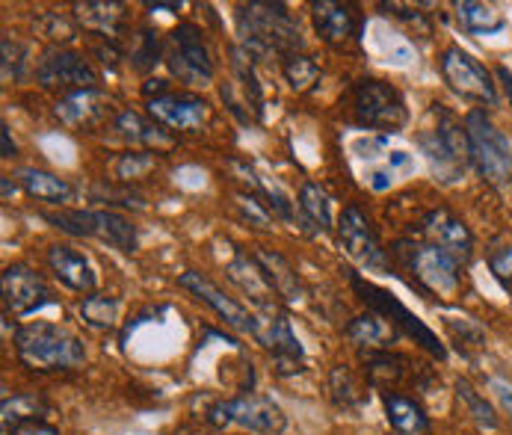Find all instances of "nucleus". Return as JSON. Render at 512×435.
Listing matches in <instances>:
<instances>
[{"label": "nucleus", "mask_w": 512, "mask_h": 435, "mask_svg": "<svg viewBox=\"0 0 512 435\" xmlns=\"http://www.w3.org/2000/svg\"><path fill=\"white\" fill-rule=\"evenodd\" d=\"M456 400H459V406H462V412L480 427V430H489V433H495L498 427H501V418H498V412H495V406L468 382V379H456Z\"/></svg>", "instance_id": "35"}, {"label": "nucleus", "mask_w": 512, "mask_h": 435, "mask_svg": "<svg viewBox=\"0 0 512 435\" xmlns=\"http://www.w3.org/2000/svg\"><path fill=\"white\" fill-rule=\"evenodd\" d=\"M439 72L447 83V89L456 92L459 98L483 104V107L498 104V83H495L492 72L474 54H468L462 45H447L441 51Z\"/></svg>", "instance_id": "11"}, {"label": "nucleus", "mask_w": 512, "mask_h": 435, "mask_svg": "<svg viewBox=\"0 0 512 435\" xmlns=\"http://www.w3.org/2000/svg\"><path fill=\"white\" fill-rule=\"evenodd\" d=\"M237 36L240 48L252 63L261 60H285L302 54L299 24L285 3H243L237 6Z\"/></svg>", "instance_id": "1"}, {"label": "nucleus", "mask_w": 512, "mask_h": 435, "mask_svg": "<svg viewBox=\"0 0 512 435\" xmlns=\"http://www.w3.org/2000/svg\"><path fill=\"white\" fill-rule=\"evenodd\" d=\"M296 214L299 225H305L311 234H329L332 225V199L317 181H305L296 196Z\"/></svg>", "instance_id": "27"}, {"label": "nucleus", "mask_w": 512, "mask_h": 435, "mask_svg": "<svg viewBox=\"0 0 512 435\" xmlns=\"http://www.w3.org/2000/svg\"><path fill=\"white\" fill-rule=\"evenodd\" d=\"M178 288L193 293L199 302H205L228 329L243 332V335H252V329H255V311L243 308L234 296H228L225 290L217 288L208 276H202L196 270H187V273L178 276Z\"/></svg>", "instance_id": "18"}, {"label": "nucleus", "mask_w": 512, "mask_h": 435, "mask_svg": "<svg viewBox=\"0 0 512 435\" xmlns=\"http://www.w3.org/2000/svg\"><path fill=\"white\" fill-rule=\"evenodd\" d=\"M9 435H60V430H57V427H51L48 421H27V424L12 427Z\"/></svg>", "instance_id": "47"}, {"label": "nucleus", "mask_w": 512, "mask_h": 435, "mask_svg": "<svg viewBox=\"0 0 512 435\" xmlns=\"http://www.w3.org/2000/svg\"><path fill=\"white\" fill-rule=\"evenodd\" d=\"M255 258L261 261V267L267 270L270 276V285L276 290L279 302H299L305 296V288L296 276V270L291 267V261L279 252H270V249H255Z\"/></svg>", "instance_id": "31"}, {"label": "nucleus", "mask_w": 512, "mask_h": 435, "mask_svg": "<svg viewBox=\"0 0 512 435\" xmlns=\"http://www.w3.org/2000/svg\"><path fill=\"white\" fill-rule=\"evenodd\" d=\"M36 80L45 89H60L63 95H69V92H80V89H98L101 74L92 66V60H86L83 54L54 45L36 63Z\"/></svg>", "instance_id": "13"}, {"label": "nucleus", "mask_w": 512, "mask_h": 435, "mask_svg": "<svg viewBox=\"0 0 512 435\" xmlns=\"http://www.w3.org/2000/svg\"><path fill=\"white\" fill-rule=\"evenodd\" d=\"M172 435H199V433H196L193 427H178V430H175Z\"/></svg>", "instance_id": "52"}, {"label": "nucleus", "mask_w": 512, "mask_h": 435, "mask_svg": "<svg viewBox=\"0 0 512 435\" xmlns=\"http://www.w3.org/2000/svg\"><path fill=\"white\" fill-rule=\"evenodd\" d=\"M48 412H51V406L39 394H12V397H3V427L6 430H12L18 424H27V421H45Z\"/></svg>", "instance_id": "37"}, {"label": "nucleus", "mask_w": 512, "mask_h": 435, "mask_svg": "<svg viewBox=\"0 0 512 435\" xmlns=\"http://www.w3.org/2000/svg\"><path fill=\"white\" fill-rule=\"evenodd\" d=\"M465 134H468V151H471V166L477 175L492 184L504 187L512 181V145L507 134L492 122V116L483 107H474L465 113Z\"/></svg>", "instance_id": "7"}, {"label": "nucleus", "mask_w": 512, "mask_h": 435, "mask_svg": "<svg viewBox=\"0 0 512 435\" xmlns=\"http://www.w3.org/2000/svg\"><path fill=\"white\" fill-rule=\"evenodd\" d=\"M344 332H347V338H350L356 347H362V350H391V344L400 341L397 329L388 326V323H385L379 314H373V311H365V314L353 317V320L347 323Z\"/></svg>", "instance_id": "29"}, {"label": "nucleus", "mask_w": 512, "mask_h": 435, "mask_svg": "<svg viewBox=\"0 0 512 435\" xmlns=\"http://www.w3.org/2000/svg\"><path fill=\"white\" fill-rule=\"evenodd\" d=\"M495 77H498V83H501V89H504V95H507V101H510L512 107V72L507 66H498Z\"/></svg>", "instance_id": "50"}, {"label": "nucleus", "mask_w": 512, "mask_h": 435, "mask_svg": "<svg viewBox=\"0 0 512 435\" xmlns=\"http://www.w3.org/2000/svg\"><path fill=\"white\" fill-rule=\"evenodd\" d=\"M347 279H350V288L356 290V296L367 305V311L379 314L388 326H394L400 338L415 341L424 353H430V356L439 359V362L447 359V347L441 344L439 335H436L418 314H412L391 290L367 282L365 276H359V273H353V270H347Z\"/></svg>", "instance_id": "6"}, {"label": "nucleus", "mask_w": 512, "mask_h": 435, "mask_svg": "<svg viewBox=\"0 0 512 435\" xmlns=\"http://www.w3.org/2000/svg\"><path fill=\"white\" fill-rule=\"evenodd\" d=\"M234 205H237V211H240V219L249 222V225H255V228H270L273 219H276L267 211V205H264L258 196H252V193H246V190L234 193Z\"/></svg>", "instance_id": "44"}, {"label": "nucleus", "mask_w": 512, "mask_h": 435, "mask_svg": "<svg viewBox=\"0 0 512 435\" xmlns=\"http://www.w3.org/2000/svg\"><path fill=\"white\" fill-rule=\"evenodd\" d=\"M0 140H3V157H6V160H9V157H18V145L12 140V131H9L6 122L0 125Z\"/></svg>", "instance_id": "49"}, {"label": "nucleus", "mask_w": 512, "mask_h": 435, "mask_svg": "<svg viewBox=\"0 0 512 435\" xmlns=\"http://www.w3.org/2000/svg\"><path fill=\"white\" fill-rule=\"evenodd\" d=\"M110 101L101 89H80V92H69V95H60L54 113L57 119L66 125V128H92L98 125L101 119H107V110Z\"/></svg>", "instance_id": "23"}, {"label": "nucleus", "mask_w": 512, "mask_h": 435, "mask_svg": "<svg viewBox=\"0 0 512 435\" xmlns=\"http://www.w3.org/2000/svg\"><path fill=\"white\" fill-rule=\"evenodd\" d=\"M382 409L385 421L397 435H433L430 415L415 397H406L400 391H382Z\"/></svg>", "instance_id": "26"}, {"label": "nucleus", "mask_w": 512, "mask_h": 435, "mask_svg": "<svg viewBox=\"0 0 512 435\" xmlns=\"http://www.w3.org/2000/svg\"><path fill=\"white\" fill-rule=\"evenodd\" d=\"M418 145H421L433 175L444 184H456L471 166L465 122L444 104H430L427 122L418 131Z\"/></svg>", "instance_id": "3"}, {"label": "nucleus", "mask_w": 512, "mask_h": 435, "mask_svg": "<svg viewBox=\"0 0 512 435\" xmlns=\"http://www.w3.org/2000/svg\"><path fill=\"white\" fill-rule=\"evenodd\" d=\"M128 187H131V184H122V190H113V184H95V187H92V199H95V202H104V205H119V208L143 211V208H146L143 193L128 190Z\"/></svg>", "instance_id": "43"}, {"label": "nucleus", "mask_w": 512, "mask_h": 435, "mask_svg": "<svg viewBox=\"0 0 512 435\" xmlns=\"http://www.w3.org/2000/svg\"><path fill=\"white\" fill-rule=\"evenodd\" d=\"M74 21L107 39V42H119V36H125L128 30V6L125 3H113V0H86V3H74Z\"/></svg>", "instance_id": "21"}, {"label": "nucleus", "mask_w": 512, "mask_h": 435, "mask_svg": "<svg viewBox=\"0 0 512 435\" xmlns=\"http://www.w3.org/2000/svg\"><path fill=\"white\" fill-rule=\"evenodd\" d=\"M335 237L341 252L356 261L359 267H365L370 273H388L391 261H388V249L379 240V231L373 225V219L367 217L359 205H347L338 217L335 225Z\"/></svg>", "instance_id": "12"}, {"label": "nucleus", "mask_w": 512, "mask_h": 435, "mask_svg": "<svg viewBox=\"0 0 512 435\" xmlns=\"http://www.w3.org/2000/svg\"><path fill=\"white\" fill-rule=\"evenodd\" d=\"M252 338L273 356V364H276V373H279V376L302 373V367H305V353H302V344H299V338H296V332H293L291 314L285 311L282 302L255 308V329H252Z\"/></svg>", "instance_id": "10"}, {"label": "nucleus", "mask_w": 512, "mask_h": 435, "mask_svg": "<svg viewBox=\"0 0 512 435\" xmlns=\"http://www.w3.org/2000/svg\"><path fill=\"white\" fill-rule=\"evenodd\" d=\"M282 74H285V80L291 83V89L305 92V89H311V86L317 83L320 66H317V60L308 57V54H291V57L282 60Z\"/></svg>", "instance_id": "39"}, {"label": "nucleus", "mask_w": 512, "mask_h": 435, "mask_svg": "<svg viewBox=\"0 0 512 435\" xmlns=\"http://www.w3.org/2000/svg\"><path fill=\"white\" fill-rule=\"evenodd\" d=\"M489 270L501 282V288L512 293V243H507V240H495L492 243V249H489Z\"/></svg>", "instance_id": "45"}, {"label": "nucleus", "mask_w": 512, "mask_h": 435, "mask_svg": "<svg viewBox=\"0 0 512 435\" xmlns=\"http://www.w3.org/2000/svg\"><path fill=\"white\" fill-rule=\"evenodd\" d=\"M146 107L148 116L160 128L181 131V134H199L208 125V116H211L208 98H202L193 89H175V86L166 95L146 101Z\"/></svg>", "instance_id": "15"}, {"label": "nucleus", "mask_w": 512, "mask_h": 435, "mask_svg": "<svg viewBox=\"0 0 512 435\" xmlns=\"http://www.w3.org/2000/svg\"><path fill=\"white\" fill-rule=\"evenodd\" d=\"M225 273H228V279H231L237 288L252 299L255 308H264V305L279 302L276 290L270 285V276H267V270L261 267V261L255 258V252L249 255V252H243V249H234L231 261L225 264Z\"/></svg>", "instance_id": "20"}, {"label": "nucleus", "mask_w": 512, "mask_h": 435, "mask_svg": "<svg viewBox=\"0 0 512 435\" xmlns=\"http://www.w3.org/2000/svg\"><path fill=\"white\" fill-rule=\"evenodd\" d=\"M350 122L379 131V134H397L409 125V107L397 86L379 77H359L350 86Z\"/></svg>", "instance_id": "5"}, {"label": "nucleus", "mask_w": 512, "mask_h": 435, "mask_svg": "<svg viewBox=\"0 0 512 435\" xmlns=\"http://www.w3.org/2000/svg\"><path fill=\"white\" fill-rule=\"evenodd\" d=\"M15 356L27 370L51 373V370H74L86 362V347L72 329L48 320L24 323L15 338Z\"/></svg>", "instance_id": "4"}, {"label": "nucleus", "mask_w": 512, "mask_h": 435, "mask_svg": "<svg viewBox=\"0 0 512 435\" xmlns=\"http://www.w3.org/2000/svg\"><path fill=\"white\" fill-rule=\"evenodd\" d=\"M169 74L184 86H208L214 80V57L205 42V30L193 21H181L166 36V57Z\"/></svg>", "instance_id": "9"}, {"label": "nucleus", "mask_w": 512, "mask_h": 435, "mask_svg": "<svg viewBox=\"0 0 512 435\" xmlns=\"http://www.w3.org/2000/svg\"><path fill=\"white\" fill-rule=\"evenodd\" d=\"M125 57H128V63H131V69H134V72H140V74L154 72V69L163 63V57H166V42L157 36V30H154V27L140 24V27L131 33V45H128Z\"/></svg>", "instance_id": "34"}, {"label": "nucleus", "mask_w": 512, "mask_h": 435, "mask_svg": "<svg viewBox=\"0 0 512 435\" xmlns=\"http://www.w3.org/2000/svg\"><path fill=\"white\" fill-rule=\"evenodd\" d=\"M0 51H3V80L9 83H21L24 80V74L30 69V63H27V48L21 45V42H15V39H9V36H3L0 39Z\"/></svg>", "instance_id": "42"}, {"label": "nucleus", "mask_w": 512, "mask_h": 435, "mask_svg": "<svg viewBox=\"0 0 512 435\" xmlns=\"http://www.w3.org/2000/svg\"><path fill=\"white\" fill-rule=\"evenodd\" d=\"M95 240L110 246V249L131 255L140 246V231L131 222V217L110 211V208H95Z\"/></svg>", "instance_id": "28"}, {"label": "nucleus", "mask_w": 512, "mask_h": 435, "mask_svg": "<svg viewBox=\"0 0 512 435\" xmlns=\"http://www.w3.org/2000/svg\"><path fill=\"white\" fill-rule=\"evenodd\" d=\"M379 9L385 15H394L397 21H403L415 36H433V21L418 6H409V3H379Z\"/></svg>", "instance_id": "41"}, {"label": "nucleus", "mask_w": 512, "mask_h": 435, "mask_svg": "<svg viewBox=\"0 0 512 435\" xmlns=\"http://www.w3.org/2000/svg\"><path fill=\"white\" fill-rule=\"evenodd\" d=\"M362 370L367 385L379 391H397L409 376H415L412 359L391 350H362Z\"/></svg>", "instance_id": "24"}, {"label": "nucleus", "mask_w": 512, "mask_h": 435, "mask_svg": "<svg viewBox=\"0 0 512 435\" xmlns=\"http://www.w3.org/2000/svg\"><path fill=\"white\" fill-rule=\"evenodd\" d=\"M3 308L12 317H30L39 308L57 302L54 290L48 288V282L42 279V273H36L27 264H9L3 270Z\"/></svg>", "instance_id": "16"}, {"label": "nucleus", "mask_w": 512, "mask_h": 435, "mask_svg": "<svg viewBox=\"0 0 512 435\" xmlns=\"http://www.w3.org/2000/svg\"><path fill=\"white\" fill-rule=\"evenodd\" d=\"M45 258L60 285H66L74 293H95V282H98L95 270L80 249H74L69 243H54V246H48Z\"/></svg>", "instance_id": "22"}, {"label": "nucleus", "mask_w": 512, "mask_h": 435, "mask_svg": "<svg viewBox=\"0 0 512 435\" xmlns=\"http://www.w3.org/2000/svg\"><path fill=\"white\" fill-rule=\"evenodd\" d=\"M154 166H157V160H154L151 151H125V154L116 157L113 172H116L119 184H134V181L146 178Z\"/></svg>", "instance_id": "40"}, {"label": "nucleus", "mask_w": 512, "mask_h": 435, "mask_svg": "<svg viewBox=\"0 0 512 435\" xmlns=\"http://www.w3.org/2000/svg\"><path fill=\"white\" fill-rule=\"evenodd\" d=\"M391 270L406 276V282L418 293L433 299H456L462 290V264L444 249L406 237L388 249Z\"/></svg>", "instance_id": "2"}, {"label": "nucleus", "mask_w": 512, "mask_h": 435, "mask_svg": "<svg viewBox=\"0 0 512 435\" xmlns=\"http://www.w3.org/2000/svg\"><path fill=\"white\" fill-rule=\"evenodd\" d=\"M80 320L92 329H116L119 326V311L122 299L110 293H89L80 299Z\"/></svg>", "instance_id": "36"}, {"label": "nucleus", "mask_w": 512, "mask_h": 435, "mask_svg": "<svg viewBox=\"0 0 512 435\" xmlns=\"http://www.w3.org/2000/svg\"><path fill=\"white\" fill-rule=\"evenodd\" d=\"M492 388H495V394H498V400H501L504 412H510V418H512V385L501 382V379H495V382H492Z\"/></svg>", "instance_id": "48"}, {"label": "nucleus", "mask_w": 512, "mask_h": 435, "mask_svg": "<svg viewBox=\"0 0 512 435\" xmlns=\"http://www.w3.org/2000/svg\"><path fill=\"white\" fill-rule=\"evenodd\" d=\"M311 21L323 45L332 51H359L362 45V27L365 15L359 12L356 3H341V0H317L311 3Z\"/></svg>", "instance_id": "14"}, {"label": "nucleus", "mask_w": 512, "mask_h": 435, "mask_svg": "<svg viewBox=\"0 0 512 435\" xmlns=\"http://www.w3.org/2000/svg\"><path fill=\"white\" fill-rule=\"evenodd\" d=\"M326 391H329V400H332L341 412H359V409H365L367 385L350 370V367H347V364H335V367L329 370Z\"/></svg>", "instance_id": "30"}, {"label": "nucleus", "mask_w": 512, "mask_h": 435, "mask_svg": "<svg viewBox=\"0 0 512 435\" xmlns=\"http://www.w3.org/2000/svg\"><path fill=\"white\" fill-rule=\"evenodd\" d=\"M447 329L453 335V341H462L459 350L468 356L471 347H483V329L471 320H447Z\"/></svg>", "instance_id": "46"}, {"label": "nucleus", "mask_w": 512, "mask_h": 435, "mask_svg": "<svg viewBox=\"0 0 512 435\" xmlns=\"http://www.w3.org/2000/svg\"><path fill=\"white\" fill-rule=\"evenodd\" d=\"M456 21L465 33L471 36H492L507 27V18L492 6V3H477V0H459L453 3Z\"/></svg>", "instance_id": "32"}, {"label": "nucleus", "mask_w": 512, "mask_h": 435, "mask_svg": "<svg viewBox=\"0 0 512 435\" xmlns=\"http://www.w3.org/2000/svg\"><path fill=\"white\" fill-rule=\"evenodd\" d=\"M208 424L220 433H252V435H279L285 430L288 418L282 406L267 394H240L220 400L208 409Z\"/></svg>", "instance_id": "8"}, {"label": "nucleus", "mask_w": 512, "mask_h": 435, "mask_svg": "<svg viewBox=\"0 0 512 435\" xmlns=\"http://www.w3.org/2000/svg\"><path fill=\"white\" fill-rule=\"evenodd\" d=\"M9 178H12V175L3 178V199H9V193H15V184H9Z\"/></svg>", "instance_id": "51"}, {"label": "nucleus", "mask_w": 512, "mask_h": 435, "mask_svg": "<svg viewBox=\"0 0 512 435\" xmlns=\"http://www.w3.org/2000/svg\"><path fill=\"white\" fill-rule=\"evenodd\" d=\"M12 178H15V184H18L30 199H36V202H48V205L66 208V205L74 199L72 184H69L66 178H60V175L48 172V169H39V166H21V169H15V172H12Z\"/></svg>", "instance_id": "25"}, {"label": "nucleus", "mask_w": 512, "mask_h": 435, "mask_svg": "<svg viewBox=\"0 0 512 435\" xmlns=\"http://www.w3.org/2000/svg\"><path fill=\"white\" fill-rule=\"evenodd\" d=\"M113 131L119 140H125L128 145H137L140 151H151V154H160V151H169L175 145V137L160 128L151 116H143L137 110H119L113 116Z\"/></svg>", "instance_id": "19"}, {"label": "nucleus", "mask_w": 512, "mask_h": 435, "mask_svg": "<svg viewBox=\"0 0 512 435\" xmlns=\"http://www.w3.org/2000/svg\"><path fill=\"white\" fill-rule=\"evenodd\" d=\"M231 74H234V86H240L243 92V107L249 113V119H261L264 116V89L258 83V74H255V63L246 57L243 48H234L231 51Z\"/></svg>", "instance_id": "33"}, {"label": "nucleus", "mask_w": 512, "mask_h": 435, "mask_svg": "<svg viewBox=\"0 0 512 435\" xmlns=\"http://www.w3.org/2000/svg\"><path fill=\"white\" fill-rule=\"evenodd\" d=\"M42 219H48L54 228L72 237L95 240V211L92 208H60V211H45Z\"/></svg>", "instance_id": "38"}, {"label": "nucleus", "mask_w": 512, "mask_h": 435, "mask_svg": "<svg viewBox=\"0 0 512 435\" xmlns=\"http://www.w3.org/2000/svg\"><path fill=\"white\" fill-rule=\"evenodd\" d=\"M415 234L424 243H433V246L444 249L447 255H453L462 267L474 255V234H471V228L465 225V219H459L453 211H447V208L427 211L424 217L418 219Z\"/></svg>", "instance_id": "17"}]
</instances>
